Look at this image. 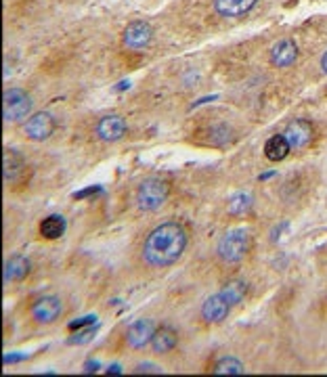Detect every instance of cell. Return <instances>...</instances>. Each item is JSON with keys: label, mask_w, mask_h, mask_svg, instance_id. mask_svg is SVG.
I'll use <instances>...</instances> for the list:
<instances>
[{"label": "cell", "mask_w": 327, "mask_h": 377, "mask_svg": "<svg viewBox=\"0 0 327 377\" xmlns=\"http://www.w3.org/2000/svg\"><path fill=\"white\" fill-rule=\"evenodd\" d=\"M212 373H216V375H241V373H245V367L235 356H223L221 361H216Z\"/></svg>", "instance_id": "ac0fdd59"}, {"label": "cell", "mask_w": 327, "mask_h": 377, "mask_svg": "<svg viewBox=\"0 0 327 377\" xmlns=\"http://www.w3.org/2000/svg\"><path fill=\"white\" fill-rule=\"evenodd\" d=\"M250 207H252V195H248V193H237V195H233L229 199V205H227L229 214H233V216H241L245 212H250Z\"/></svg>", "instance_id": "44dd1931"}, {"label": "cell", "mask_w": 327, "mask_h": 377, "mask_svg": "<svg viewBox=\"0 0 327 377\" xmlns=\"http://www.w3.org/2000/svg\"><path fill=\"white\" fill-rule=\"evenodd\" d=\"M313 135H315L313 124L306 122V119H294V122L288 126V128L283 130V137H285V141L290 143L292 151L304 149V147L313 141Z\"/></svg>", "instance_id": "30bf717a"}, {"label": "cell", "mask_w": 327, "mask_h": 377, "mask_svg": "<svg viewBox=\"0 0 327 377\" xmlns=\"http://www.w3.org/2000/svg\"><path fill=\"white\" fill-rule=\"evenodd\" d=\"M290 151H292V147H290L288 141H285L283 135L271 137V139L267 141V145H264V155H267V159H271V161H283L285 157L290 155Z\"/></svg>", "instance_id": "2e32d148"}, {"label": "cell", "mask_w": 327, "mask_h": 377, "mask_svg": "<svg viewBox=\"0 0 327 377\" xmlns=\"http://www.w3.org/2000/svg\"><path fill=\"white\" fill-rule=\"evenodd\" d=\"M231 310H233L231 302L225 298L223 291H218V293H214V296H210L206 302H203L201 319L206 323H210V325H218V323H223L231 315Z\"/></svg>", "instance_id": "52a82bcc"}, {"label": "cell", "mask_w": 327, "mask_h": 377, "mask_svg": "<svg viewBox=\"0 0 327 377\" xmlns=\"http://www.w3.org/2000/svg\"><path fill=\"white\" fill-rule=\"evenodd\" d=\"M177 344H179V335L170 327H159V329H155L153 338L149 342V346H151V350L155 354H168L170 350L177 348Z\"/></svg>", "instance_id": "5bb4252c"}, {"label": "cell", "mask_w": 327, "mask_h": 377, "mask_svg": "<svg viewBox=\"0 0 327 377\" xmlns=\"http://www.w3.org/2000/svg\"><path fill=\"white\" fill-rule=\"evenodd\" d=\"M168 195H170V185L164 179L151 176L139 185L137 205H139V209H143V212H153V209H157L164 201L168 199Z\"/></svg>", "instance_id": "3957f363"}, {"label": "cell", "mask_w": 327, "mask_h": 377, "mask_svg": "<svg viewBox=\"0 0 327 377\" xmlns=\"http://www.w3.org/2000/svg\"><path fill=\"white\" fill-rule=\"evenodd\" d=\"M95 135L103 143H115L126 135V119L122 115H105L97 122Z\"/></svg>", "instance_id": "9c48e42d"}, {"label": "cell", "mask_w": 327, "mask_h": 377, "mask_svg": "<svg viewBox=\"0 0 327 377\" xmlns=\"http://www.w3.org/2000/svg\"><path fill=\"white\" fill-rule=\"evenodd\" d=\"M223 293H225V298L231 302V306H237V304L243 302L245 293H248V283L245 281H231V283H227Z\"/></svg>", "instance_id": "ffe728a7"}, {"label": "cell", "mask_w": 327, "mask_h": 377, "mask_svg": "<svg viewBox=\"0 0 327 377\" xmlns=\"http://www.w3.org/2000/svg\"><path fill=\"white\" fill-rule=\"evenodd\" d=\"M30 315H32L34 323H38V325H51V323H55V321L63 315V302H61V298H57V296L38 298V300L32 304Z\"/></svg>", "instance_id": "5b68a950"}, {"label": "cell", "mask_w": 327, "mask_h": 377, "mask_svg": "<svg viewBox=\"0 0 327 377\" xmlns=\"http://www.w3.org/2000/svg\"><path fill=\"white\" fill-rule=\"evenodd\" d=\"M95 327H89V329H82V331H78L74 338H69V344H87V342H91L93 340V335H95Z\"/></svg>", "instance_id": "7402d4cb"}, {"label": "cell", "mask_w": 327, "mask_h": 377, "mask_svg": "<svg viewBox=\"0 0 327 377\" xmlns=\"http://www.w3.org/2000/svg\"><path fill=\"white\" fill-rule=\"evenodd\" d=\"M258 5V0H214V9L221 17L233 19L250 13Z\"/></svg>", "instance_id": "4fadbf2b"}, {"label": "cell", "mask_w": 327, "mask_h": 377, "mask_svg": "<svg viewBox=\"0 0 327 377\" xmlns=\"http://www.w3.org/2000/svg\"><path fill=\"white\" fill-rule=\"evenodd\" d=\"M23 133H25V137H27L30 141H36V143L47 141V139L55 133V119H53V115L47 113V111H38V113H34V115L25 122Z\"/></svg>", "instance_id": "8992f818"}, {"label": "cell", "mask_w": 327, "mask_h": 377, "mask_svg": "<svg viewBox=\"0 0 327 377\" xmlns=\"http://www.w3.org/2000/svg\"><path fill=\"white\" fill-rule=\"evenodd\" d=\"M153 333H155V325L151 319H139L135 321L128 331H126V344L133 348V350H141L145 348L151 338H153Z\"/></svg>", "instance_id": "8fae6325"}, {"label": "cell", "mask_w": 327, "mask_h": 377, "mask_svg": "<svg viewBox=\"0 0 327 377\" xmlns=\"http://www.w3.org/2000/svg\"><path fill=\"white\" fill-rule=\"evenodd\" d=\"M187 247V233L179 222H161L143 243V260L153 269H166L179 262Z\"/></svg>", "instance_id": "6da1fadb"}, {"label": "cell", "mask_w": 327, "mask_h": 377, "mask_svg": "<svg viewBox=\"0 0 327 377\" xmlns=\"http://www.w3.org/2000/svg\"><path fill=\"white\" fill-rule=\"evenodd\" d=\"M32 109V99L19 91V89H11L5 93L3 97V117L5 122H19L23 119Z\"/></svg>", "instance_id": "277c9868"}, {"label": "cell", "mask_w": 327, "mask_h": 377, "mask_svg": "<svg viewBox=\"0 0 327 377\" xmlns=\"http://www.w3.org/2000/svg\"><path fill=\"white\" fill-rule=\"evenodd\" d=\"M135 371H137V373H145V371H147V373H161V369H159V367H153V365H139Z\"/></svg>", "instance_id": "cb8c5ba5"}, {"label": "cell", "mask_w": 327, "mask_h": 377, "mask_svg": "<svg viewBox=\"0 0 327 377\" xmlns=\"http://www.w3.org/2000/svg\"><path fill=\"white\" fill-rule=\"evenodd\" d=\"M95 319H97V317H84V319H80V321H74V323H69V329H71V331H76V329H82V327L91 325Z\"/></svg>", "instance_id": "603a6c76"}, {"label": "cell", "mask_w": 327, "mask_h": 377, "mask_svg": "<svg viewBox=\"0 0 327 377\" xmlns=\"http://www.w3.org/2000/svg\"><path fill=\"white\" fill-rule=\"evenodd\" d=\"M63 233H65V218L63 216L53 214L40 222V235H43L45 239H59Z\"/></svg>", "instance_id": "e0dca14e"}, {"label": "cell", "mask_w": 327, "mask_h": 377, "mask_svg": "<svg viewBox=\"0 0 327 377\" xmlns=\"http://www.w3.org/2000/svg\"><path fill=\"white\" fill-rule=\"evenodd\" d=\"M23 161L13 149H5V183H13L21 172Z\"/></svg>", "instance_id": "d6986e66"}, {"label": "cell", "mask_w": 327, "mask_h": 377, "mask_svg": "<svg viewBox=\"0 0 327 377\" xmlns=\"http://www.w3.org/2000/svg\"><path fill=\"white\" fill-rule=\"evenodd\" d=\"M30 273V260L23 256H13L5 264V283H17L23 281Z\"/></svg>", "instance_id": "9a60e30c"}, {"label": "cell", "mask_w": 327, "mask_h": 377, "mask_svg": "<svg viewBox=\"0 0 327 377\" xmlns=\"http://www.w3.org/2000/svg\"><path fill=\"white\" fill-rule=\"evenodd\" d=\"M250 247H252L250 233L245 229H233V231L225 233L223 239L218 241L216 254L225 264H237L248 256Z\"/></svg>", "instance_id": "7a4b0ae2"}, {"label": "cell", "mask_w": 327, "mask_h": 377, "mask_svg": "<svg viewBox=\"0 0 327 377\" xmlns=\"http://www.w3.org/2000/svg\"><path fill=\"white\" fill-rule=\"evenodd\" d=\"M298 59V45L292 38H283L271 49V63L275 67H290Z\"/></svg>", "instance_id": "7c38bea8"}, {"label": "cell", "mask_w": 327, "mask_h": 377, "mask_svg": "<svg viewBox=\"0 0 327 377\" xmlns=\"http://www.w3.org/2000/svg\"><path fill=\"white\" fill-rule=\"evenodd\" d=\"M153 38V30L147 21H133L126 25L124 34H122V42L131 51H141L145 49Z\"/></svg>", "instance_id": "ba28073f"}, {"label": "cell", "mask_w": 327, "mask_h": 377, "mask_svg": "<svg viewBox=\"0 0 327 377\" xmlns=\"http://www.w3.org/2000/svg\"><path fill=\"white\" fill-rule=\"evenodd\" d=\"M321 71L323 73H327V51L323 53V57H321Z\"/></svg>", "instance_id": "484cf974"}, {"label": "cell", "mask_w": 327, "mask_h": 377, "mask_svg": "<svg viewBox=\"0 0 327 377\" xmlns=\"http://www.w3.org/2000/svg\"><path fill=\"white\" fill-rule=\"evenodd\" d=\"M99 189H87V191H82V193H76L74 197L76 199H80V197H87V195H93V193H97Z\"/></svg>", "instance_id": "d4e9b609"}]
</instances>
